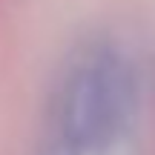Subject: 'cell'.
I'll return each mask as SVG.
<instances>
[{
    "label": "cell",
    "mask_w": 155,
    "mask_h": 155,
    "mask_svg": "<svg viewBox=\"0 0 155 155\" xmlns=\"http://www.w3.org/2000/svg\"><path fill=\"white\" fill-rule=\"evenodd\" d=\"M138 101L135 72L118 52H89L72 69L61 101V132L78 155H101L121 141Z\"/></svg>",
    "instance_id": "1"
}]
</instances>
